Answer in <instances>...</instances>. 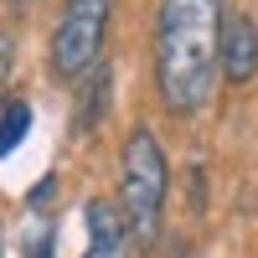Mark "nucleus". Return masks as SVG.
I'll list each match as a JSON object with an SVG mask.
<instances>
[{
  "instance_id": "f257e3e1",
  "label": "nucleus",
  "mask_w": 258,
  "mask_h": 258,
  "mask_svg": "<svg viewBox=\"0 0 258 258\" xmlns=\"http://www.w3.org/2000/svg\"><path fill=\"white\" fill-rule=\"evenodd\" d=\"M222 0H160L155 83L170 114H197L212 98L222 62Z\"/></svg>"
},
{
  "instance_id": "f03ea898",
  "label": "nucleus",
  "mask_w": 258,
  "mask_h": 258,
  "mask_svg": "<svg viewBox=\"0 0 258 258\" xmlns=\"http://www.w3.org/2000/svg\"><path fill=\"white\" fill-rule=\"evenodd\" d=\"M165 150L150 129H135L124 140V160H119V212L129 222L135 243H155L160 238V217H165Z\"/></svg>"
},
{
  "instance_id": "7ed1b4c3",
  "label": "nucleus",
  "mask_w": 258,
  "mask_h": 258,
  "mask_svg": "<svg viewBox=\"0 0 258 258\" xmlns=\"http://www.w3.org/2000/svg\"><path fill=\"white\" fill-rule=\"evenodd\" d=\"M109 16H114V0H68V11H62L57 31H52V68H57V78L78 83L88 68H98Z\"/></svg>"
},
{
  "instance_id": "20e7f679",
  "label": "nucleus",
  "mask_w": 258,
  "mask_h": 258,
  "mask_svg": "<svg viewBox=\"0 0 258 258\" xmlns=\"http://www.w3.org/2000/svg\"><path fill=\"white\" fill-rule=\"evenodd\" d=\"M83 222H88V248H83V258H129V222L124 212L114 202H88V212H83Z\"/></svg>"
},
{
  "instance_id": "39448f33",
  "label": "nucleus",
  "mask_w": 258,
  "mask_h": 258,
  "mask_svg": "<svg viewBox=\"0 0 258 258\" xmlns=\"http://www.w3.org/2000/svg\"><path fill=\"white\" fill-rule=\"evenodd\" d=\"M222 73L232 83H248L258 73V26H253V16H227L222 21Z\"/></svg>"
},
{
  "instance_id": "423d86ee",
  "label": "nucleus",
  "mask_w": 258,
  "mask_h": 258,
  "mask_svg": "<svg viewBox=\"0 0 258 258\" xmlns=\"http://www.w3.org/2000/svg\"><path fill=\"white\" fill-rule=\"evenodd\" d=\"M109 88H114V68H88L78 78V129H93L98 114H103V103H109Z\"/></svg>"
},
{
  "instance_id": "0eeeda50",
  "label": "nucleus",
  "mask_w": 258,
  "mask_h": 258,
  "mask_svg": "<svg viewBox=\"0 0 258 258\" xmlns=\"http://www.w3.org/2000/svg\"><path fill=\"white\" fill-rule=\"evenodd\" d=\"M26 135H31V103L26 98H6V109H0V160H6Z\"/></svg>"
},
{
  "instance_id": "6e6552de",
  "label": "nucleus",
  "mask_w": 258,
  "mask_h": 258,
  "mask_svg": "<svg viewBox=\"0 0 258 258\" xmlns=\"http://www.w3.org/2000/svg\"><path fill=\"white\" fill-rule=\"evenodd\" d=\"M11 57H16V41H11V31H0V109H6V83H11Z\"/></svg>"
},
{
  "instance_id": "1a4fd4ad",
  "label": "nucleus",
  "mask_w": 258,
  "mask_h": 258,
  "mask_svg": "<svg viewBox=\"0 0 258 258\" xmlns=\"http://www.w3.org/2000/svg\"><path fill=\"white\" fill-rule=\"evenodd\" d=\"M26 258H52V232H47V227H41L36 238L26 243Z\"/></svg>"
}]
</instances>
